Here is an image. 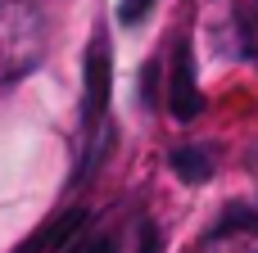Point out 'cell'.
Here are the masks:
<instances>
[{
  "label": "cell",
  "instance_id": "obj_2",
  "mask_svg": "<svg viewBox=\"0 0 258 253\" xmlns=\"http://www.w3.org/2000/svg\"><path fill=\"white\" fill-rule=\"evenodd\" d=\"M168 109L172 118L190 122L204 109V95L195 86V63H190V45H177V63H172V91H168Z\"/></svg>",
  "mask_w": 258,
  "mask_h": 253
},
{
  "label": "cell",
  "instance_id": "obj_5",
  "mask_svg": "<svg viewBox=\"0 0 258 253\" xmlns=\"http://www.w3.org/2000/svg\"><path fill=\"white\" fill-rule=\"evenodd\" d=\"M150 5H154V0H122V5H118V23H141V18L150 14Z\"/></svg>",
  "mask_w": 258,
  "mask_h": 253
},
{
  "label": "cell",
  "instance_id": "obj_6",
  "mask_svg": "<svg viewBox=\"0 0 258 253\" xmlns=\"http://www.w3.org/2000/svg\"><path fill=\"white\" fill-rule=\"evenodd\" d=\"M73 253H118V240L113 235H86Z\"/></svg>",
  "mask_w": 258,
  "mask_h": 253
},
{
  "label": "cell",
  "instance_id": "obj_1",
  "mask_svg": "<svg viewBox=\"0 0 258 253\" xmlns=\"http://www.w3.org/2000/svg\"><path fill=\"white\" fill-rule=\"evenodd\" d=\"M45 54V18L36 0H0V81L27 77Z\"/></svg>",
  "mask_w": 258,
  "mask_h": 253
},
{
  "label": "cell",
  "instance_id": "obj_3",
  "mask_svg": "<svg viewBox=\"0 0 258 253\" xmlns=\"http://www.w3.org/2000/svg\"><path fill=\"white\" fill-rule=\"evenodd\" d=\"M104 104H109V45L104 41H91L86 50V127H95L104 118Z\"/></svg>",
  "mask_w": 258,
  "mask_h": 253
},
{
  "label": "cell",
  "instance_id": "obj_4",
  "mask_svg": "<svg viewBox=\"0 0 258 253\" xmlns=\"http://www.w3.org/2000/svg\"><path fill=\"white\" fill-rule=\"evenodd\" d=\"M172 167H177V177H181V181H190V186H195V181H204V177L213 172L209 154H204V149H195V145L177 149V154H172Z\"/></svg>",
  "mask_w": 258,
  "mask_h": 253
},
{
  "label": "cell",
  "instance_id": "obj_7",
  "mask_svg": "<svg viewBox=\"0 0 258 253\" xmlns=\"http://www.w3.org/2000/svg\"><path fill=\"white\" fill-rule=\"evenodd\" d=\"M141 253H159V235H154V226H150V222L141 226Z\"/></svg>",
  "mask_w": 258,
  "mask_h": 253
}]
</instances>
